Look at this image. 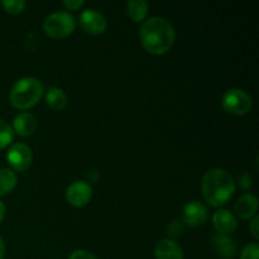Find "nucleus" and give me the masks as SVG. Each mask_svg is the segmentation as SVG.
<instances>
[{
    "label": "nucleus",
    "instance_id": "nucleus-1",
    "mask_svg": "<svg viewBox=\"0 0 259 259\" xmlns=\"http://www.w3.org/2000/svg\"><path fill=\"white\" fill-rule=\"evenodd\" d=\"M139 37L147 52L158 56L171 50L176 32L168 20L161 17H153L144 20L139 29Z\"/></svg>",
    "mask_w": 259,
    "mask_h": 259
},
{
    "label": "nucleus",
    "instance_id": "nucleus-2",
    "mask_svg": "<svg viewBox=\"0 0 259 259\" xmlns=\"http://www.w3.org/2000/svg\"><path fill=\"white\" fill-rule=\"evenodd\" d=\"M202 196L214 207L227 204L235 192V182L232 175L223 168H212L204 175L201 181Z\"/></svg>",
    "mask_w": 259,
    "mask_h": 259
},
{
    "label": "nucleus",
    "instance_id": "nucleus-3",
    "mask_svg": "<svg viewBox=\"0 0 259 259\" xmlns=\"http://www.w3.org/2000/svg\"><path fill=\"white\" fill-rule=\"evenodd\" d=\"M43 91V83L38 78L23 77L18 80L10 90V104L18 110H27L40 100Z\"/></svg>",
    "mask_w": 259,
    "mask_h": 259
},
{
    "label": "nucleus",
    "instance_id": "nucleus-4",
    "mask_svg": "<svg viewBox=\"0 0 259 259\" xmlns=\"http://www.w3.org/2000/svg\"><path fill=\"white\" fill-rule=\"evenodd\" d=\"M76 28V20L73 15L67 12H56L46 18L43 23V30L51 38L62 39L72 34Z\"/></svg>",
    "mask_w": 259,
    "mask_h": 259
},
{
    "label": "nucleus",
    "instance_id": "nucleus-5",
    "mask_svg": "<svg viewBox=\"0 0 259 259\" xmlns=\"http://www.w3.org/2000/svg\"><path fill=\"white\" fill-rule=\"evenodd\" d=\"M222 105L225 111L233 115H245L253 106L252 96L242 89H229L224 93Z\"/></svg>",
    "mask_w": 259,
    "mask_h": 259
},
{
    "label": "nucleus",
    "instance_id": "nucleus-6",
    "mask_svg": "<svg viewBox=\"0 0 259 259\" xmlns=\"http://www.w3.org/2000/svg\"><path fill=\"white\" fill-rule=\"evenodd\" d=\"M7 161L13 171L23 172L29 168L33 161L32 149L24 143H14L7 153Z\"/></svg>",
    "mask_w": 259,
    "mask_h": 259
},
{
    "label": "nucleus",
    "instance_id": "nucleus-7",
    "mask_svg": "<svg viewBox=\"0 0 259 259\" xmlns=\"http://www.w3.org/2000/svg\"><path fill=\"white\" fill-rule=\"evenodd\" d=\"M78 24L85 30L86 33L93 35L103 34L108 27V20L101 14L100 12L95 9H88L81 13L78 18Z\"/></svg>",
    "mask_w": 259,
    "mask_h": 259
},
{
    "label": "nucleus",
    "instance_id": "nucleus-8",
    "mask_svg": "<svg viewBox=\"0 0 259 259\" xmlns=\"http://www.w3.org/2000/svg\"><path fill=\"white\" fill-rule=\"evenodd\" d=\"M93 197V187L86 181H75L66 190V199L72 206L82 207Z\"/></svg>",
    "mask_w": 259,
    "mask_h": 259
},
{
    "label": "nucleus",
    "instance_id": "nucleus-9",
    "mask_svg": "<svg viewBox=\"0 0 259 259\" xmlns=\"http://www.w3.org/2000/svg\"><path fill=\"white\" fill-rule=\"evenodd\" d=\"M209 218V210L206 205L200 201H191L184 207L182 212V219L185 224H187L191 228L201 227L206 223Z\"/></svg>",
    "mask_w": 259,
    "mask_h": 259
},
{
    "label": "nucleus",
    "instance_id": "nucleus-10",
    "mask_svg": "<svg viewBox=\"0 0 259 259\" xmlns=\"http://www.w3.org/2000/svg\"><path fill=\"white\" fill-rule=\"evenodd\" d=\"M212 225L218 234L229 235L234 233L238 228V220L235 215L232 214L229 210L219 209L212 215Z\"/></svg>",
    "mask_w": 259,
    "mask_h": 259
},
{
    "label": "nucleus",
    "instance_id": "nucleus-11",
    "mask_svg": "<svg viewBox=\"0 0 259 259\" xmlns=\"http://www.w3.org/2000/svg\"><path fill=\"white\" fill-rule=\"evenodd\" d=\"M38 126V120L33 114L23 111L18 114L13 120V131L20 137H29L35 132Z\"/></svg>",
    "mask_w": 259,
    "mask_h": 259
},
{
    "label": "nucleus",
    "instance_id": "nucleus-12",
    "mask_svg": "<svg viewBox=\"0 0 259 259\" xmlns=\"http://www.w3.org/2000/svg\"><path fill=\"white\" fill-rule=\"evenodd\" d=\"M154 258L156 259H184V250L179 243L175 240L162 239L154 248Z\"/></svg>",
    "mask_w": 259,
    "mask_h": 259
},
{
    "label": "nucleus",
    "instance_id": "nucleus-13",
    "mask_svg": "<svg viewBox=\"0 0 259 259\" xmlns=\"http://www.w3.org/2000/svg\"><path fill=\"white\" fill-rule=\"evenodd\" d=\"M258 199L253 194H245L235 202V212L243 220H249L257 215Z\"/></svg>",
    "mask_w": 259,
    "mask_h": 259
},
{
    "label": "nucleus",
    "instance_id": "nucleus-14",
    "mask_svg": "<svg viewBox=\"0 0 259 259\" xmlns=\"http://www.w3.org/2000/svg\"><path fill=\"white\" fill-rule=\"evenodd\" d=\"M212 247L222 259H234L237 255V244L229 235L217 233L212 237Z\"/></svg>",
    "mask_w": 259,
    "mask_h": 259
},
{
    "label": "nucleus",
    "instance_id": "nucleus-15",
    "mask_svg": "<svg viewBox=\"0 0 259 259\" xmlns=\"http://www.w3.org/2000/svg\"><path fill=\"white\" fill-rule=\"evenodd\" d=\"M149 5L144 0H131L126 3V14L134 23H141L146 20Z\"/></svg>",
    "mask_w": 259,
    "mask_h": 259
},
{
    "label": "nucleus",
    "instance_id": "nucleus-16",
    "mask_svg": "<svg viewBox=\"0 0 259 259\" xmlns=\"http://www.w3.org/2000/svg\"><path fill=\"white\" fill-rule=\"evenodd\" d=\"M46 103L48 104V106L52 110H63L65 106L67 105V95H66L62 89L53 86V88L48 89L47 95H46Z\"/></svg>",
    "mask_w": 259,
    "mask_h": 259
},
{
    "label": "nucleus",
    "instance_id": "nucleus-17",
    "mask_svg": "<svg viewBox=\"0 0 259 259\" xmlns=\"http://www.w3.org/2000/svg\"><path fill=\"white\" fill-rule=\"evenodd\" d=\"M18 177L15 172L10 168L0 169V196L8 195L15 189Z\"/></svg>",
    "mask_w": 259,
    "mask_h": 259
},
{
    "label": "nucleus",
    "instance_id": "nucleus-18",
    "mask_svg": "<svg viewBox=\"0 0 259 259\" xmlns=\"http://www.w3.org/2000/svg\"><path fill=\"white\" fill-rule=\"evenodd\" d=\"M14 131H13L12 125L7 123V121L0 119V149L7 148L9 144H12L13 139H14Z\"/></svg>",
    "mask_w": 259,
    "mask_h": 259
},
{
    "label": "nucleus",
    "instance_id": "nucleus-19",
    "mask_svg": "<svg viewBox=\"0 0 259 259\" xmlns=\"http://www.w3.org/2000/svg\"><path fill=\"white\" fill-rule=\"evenodd\" d=\"M2 5L5 12L15 15L19 14V13H22L24 10L25 2L24 0H3Z\"/></svg>",
    "mask_w": 259,
    "mask_h": 259
},
{
    "label": "nucleus",
    "instance_id": "nucleus-20",
    "mask_svg": "<svg viewBox=\"0 0 259 259\" xmlns=\"http://www.w3.org/2000/svg\"><path fill=\"white\" fill-rule=\"evenodd\" d=\"M185 227H184V223L181 220H172L166 228V233L168 235V239L175 240L177 238H180L184 233Z\"/></svg>",
    "mask_w": 259,
    "mask_h": 259
},
{
    "label": "nucleus",
    "instance_id": "nucleus-21",
    "mask_svg": "<svg viewBox=\"0 0 259 259\" xmlns=\"http://www.w3.org/2000/svg\"><path fill=\"white\" fill-rule=\"evenodd\" d=\"M240 259H259V247L257 243H249L243 248Z\"/></svg>",
    "mask_w": 259,
    "mask_h": 259
},
{
    "label": "nucleus",
    "instance_id": "nucleus-22",
    "mask_svg": "<svg viewBox=\"0 0 259 259\" xmlns=\"http://www.w3.org/2000/svg\"><path fill=\"white\" fill-rule=\"evenodd\" d=\"M68 259H98L93 253L88 252V250L83 249H77L75 252L71 253V255L68 257Z\"/></svg>",
    "mask_w": 259,
    "mask_h": 259
},
{
    "label": "nucleus",
    "instance_id": "nucleus-23",
    "mask_svg": "<svg viewBox=\"0 0 259 259\" xmlns=\"http://www.w3.org/2000/svg\"><path fill=\"white\" fill-rule=\"evenodd\" d=\"M239 185L242 189L244 190H248L252 187L253 185V179L252 176H250L249 174H247V172H244V174H242L239 176Z\"/></svg>",
    "mask_w": 259,
    "mask_h": 259
},
{
    "label": "nucleus",
    "instance_id": "nucleus-24",
    "mask_svg": "<svg viewBox=\"0 0 259 259\" xmlns=\"http://www.w3.org/2000/svg\"><path fill=\"white\" fill-rule=\"evenodd\" d=\"M83 4H85L83 0H65L63 2V5L68 10H78L81 7H83Z\"/></svg>",
    "mask_w": 259,
    "mask_h": 259
},
{
    "label": "nucleus",
    "instance_id": "nucleus-25",
    "mask_svg": "<svg viewBox=\"0 0 259 259\" xmlns=\"http://www.w3.org/2000/svg\"><path fill=\"white\" fill-rule=\"evenodd\" d=\"M258 224H259V218L257 217V215H255V217L253 218V220L250 222V224H249V230H250V233H252V235L255 238V239H258V238H259Z\"/></svg>",
    "mask_w": 259,
    "mask_h": 259
},
{
    "label": "nucleus",
    "instance_id": "nucleus-26",
    "mask_svg": "<svg viewBox=\"0 0 259 259\" xmlns=\"http://www.w3.org/2000/svg\"><path fill=\"white\" fill-rule=\"evenodd\" d=\"M4 255H5V243H4V239L0 237V259H4Z\"/></svg>",
    "mask_w": 259,
    "mask_h": 259
},
{
    "label": "nucleus",
    "instance_id": "nucleus-27",
    "mask_svg": "<svg viewBox=\"0 0 259 259\" xmlns=\"http://www.w3.org/2000/svg\"><path fill=\"white\" fill-rule=\"evenodd\" d=\"M4 217H5V205L4 202L0 200V224H2L3 220H4Z\"/></svg>",
    "mask_w": 259,
    "mask_h": 259
}]
</instances>
